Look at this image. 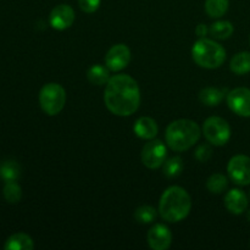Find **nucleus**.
<instances>
[{
  "label": "nucleus",
  "instance_id": "7ed1b4c3",
  "mask_svg": "<svg viewBox=\"0 0 250 250\" xmlns=\"http://www.w3.org/2000/svg\"><path fill=\"white\" fill-rule=\"evenodd\" d=\"M202 136V129L197 122L181 119L171 122L166 128V143L172 150L186 151L192 148Z\"/></svg>",
  "mask_w": 250,
  "mask_h": 250
},
{
  "label": "nucleus",
  "instance_id": "b1692460",
  "mask_svg": "<svg viewBox=\"0 0 250 250\" xmlns=\"http://www.w3.org/2000/svg\"><path fill=\"white\" fill-rule=\"evenodd\" d=\"M134 219L139 224H151L156 219L155 208L150 207V205H142L134 211Z\"/></svg>",
  "mask_w": 250,
  "mask_h": 250
},
{
  "label": "nucleus",
  "instance_id": "c756f323",
  "mask_svg": "<svg viewBox=\"0 0 250 250\" xmlns=\"http://www.w3.org/2000/svg\"><path fill=\"white\" fill-rule=\"evenodd\" d=\"M249 197H250V194H249Z\"/></svg>",
  "mask_w": 250,
  "mask_h": 250
},
{
  "label": "nucleus",
  "instance_id": "f3484780",
  "mask_svg": "<svg viewBox=\"0 0 250 250\" xmlns=\"http://www.w3.org/2000/svg\"><path fill=\"white\" fill-rule=\"evenodd\" d=\"M110 70L107 66H103L97 63L89 67L87 71V78L92 84L94 85H103L106 84L110 80Z\"/></svg>",
  "mask_w": 250,
  "mask_h": 250
},
{
  "label": "nucleus",
  "instance_id": "cd10ccee",
  "mask_svg": "<svg viewBox=\"0 0 250 250\" xmlns=\"http://www.w3.org/2000/svg\"><path fill=\"white\" fill-rule=\"evenodd\" d=\"M195 33H197V36L200 37V38H205V36L209 33V28L207 27V24L200 23L198 24L197 28H195Z\"/></svg>",
  "mask_w": 250,
  "mask_h": 250
},
{
  "label": "nucleus",
  "instance_id": "6e6552de",
  "mask_svg": "<svg viewBox=\"0 0 250 250\" xmlns=\"http://www.w3.org/2000/svg\"><path fill=\"white\" fill-rule=\"evenodd\" d=\"M229 178L238 186L250 185V158L247 155H236L227 165Z\"/></svg>",
  "mask_w": 250,
  "mask_h": 250
},
{
  "label": "nucleus",
  "instance_id": "0eeeda50",
  "mask_svg": "<svg viewBox=\"0 0 250 250\" xmlns=\"http://www.w3.org/2000/svg\"><path fill=\"white\" fill-rule=\"evenodd\" d=\"M166 156H167V149L165 144L159 139H151L142 149V163L150 170H155L163 166Z\"/></svg>",
  "mask_w": 250,
  "mask_h": 250
},
{
  "label": "nucleus",
  "instance_id": "a878e982",
  "mask_svg": "<svg viewBox=\"0 0 250 250\" xmlns=\"http://www.w3.org/2000/svg\"><path fill=\"white\" fill-rule=\"evenodd\" d=\"M212 156V150L211 146L209 144H202L197 148L195 150V158L197 160H199L200 163H207L210 158Z\"/></svg>",
  "mask_w": 250,
  "mask_h": 250
},
{
  "label": "nucleus",
  "instance_id": "412c9836",
  "mask_svg": "<svg viewBox=\"0 0 250 250\" xmlns=\"http://www.w3.org/2000/svg\"><path fill=\"white\" fill-rule=\"evenodd\" d=\"M229 6V0H207L205 11L212 19H220L227 12Z\"/></svg>",
  "mask_w": 250,
  "mask_h": 250
},
{
  "label": "nucleus",
  "instance_id": "4468645a",
  "mask_svg": "<svg viewBox=\"0 0 250 250\" xmlns=\"http://www.w3.org/2000/svg\"><path fill=\"white\" fill-rule=\"evenodd\" d=\"M133 131L136 133V136H138L139 138L151 141V139H154L156 137L159 128L155 120H153L151 117L143 116L137 120L133 126Z\"/></svg>",
  "mask_w": 250,
  "mask_h": 250
},
{
  "label": "nucleus",
  "instance_id": "423d86ee",
  "mask_svg": "<svg viewBox=\"0 0 250 250\" xmlns=\"http://www.w3.org/2000/svg\"><path fill=\"white\" fill-rule=\"evenodd\" d=\"M203 133L210 144L222 146L231 138V127L222 117L211 116L203 125Z\"/></svg>",
  "mask_w": 250,
  "mask_h": 250
},
{
  "label": "nucleus",
  "instance_id": "a211bd4d",
  "mask_svg": "<svg viewBox=\"0 0 250 250\" xmlns=\"http://www.w3.org/2000/svg\"><path fill=\"white\" fill-rule=\"evenodd\" d=\"M229 68L236 75H246L250 72V53L242 51L232 58Z\"/></svg>",
  "mask_w": 250,
  "mask_h": 250
},
{
  "label": "nucleus",
  "instance_id": "5701e85b",
  "mask_svg": "<svg viewBox=\"0 0 250 250\" xmlns=\"http://www.w3.org/2000/svg\"><path fill=\"white\" fill-rule=\"evenodd\" d=\"M164 175L168 178H175L181 175L183 170V160L180 156H173L164 163Z\"/></svg>",
  "mask_w": 250,
  "mask_h": 250
},
{
  "label": "nucleus",
  "instance_id": "f03ea898",
  "mask_svg": "<svg viewBox=\"0 0 250 250\" xmlns=\"http://www.w3.org/2000/svg\"><path fill=\"white\" fill-rule=\"evenodd\" d=\"M192 209V199L187 190L172 186L163 193L159 202V212L167 222H180L188 216Z\"/></svg>",
  "mask_w": 250,
  "mask_h": 250
},
{
  "label": "nucleus",
  "instance_id": "9b49d317",
  "mask_svg": "<svg viewBox=\"0 0 250 250\" xmlns=\"http://www.w3.org/2000/svg\"><path fill=\"white\" fill-rule=\"evenodd\" d=\"M75 22V10L67 4H60L54 7L49 16V23L56 31L70 28Z\"/></svg>",
  "mask_w": 250,
  "mask_h": 250
},
{
  "label": "nucleus",
  "instance_id": "bb28decb",
  "mask_svg": "<svg viewBox=\"0 0 250 250\" xmlns=\"http://www.w3.org/2000/svg\"><path fill=\"white\" fill-rule=\"evenodd\" d=\"M102 0H78L80 9L85 14H93L97 11L100 6Z\"/></svg>",
  "mask_w": 250,
  "mask_h": 250
},
{
  "label": "nucleus",
  "instance_id": "39448f33",
  "mask_svg": "<svg viewBox=\"0 0 250 250\" xmlns=\"http://www.w3.org/2000/svg\"><path fill=\"white\" fill-rule=\"evenodd\" d=\"M39 104L49 116L60 114L66 104V92L58 83H46L39 92Z\"/></svg>",
  "mask_w": 250,
  "mask_h": 250
},
{
  "label": "nucleus",
  "instance_id": "2eb2a0df",
  "mask_svg": "<svg viewBox=\"0 0 250 250\" xmlns=\"http://www.w3.org/2000/svg\"><path fill=\"white\" fill-rule=\"evenodd\" d=\"M226 92L227 89L224 88L207 87L200 90L199 100L208 106H217L222 102Z\"/></svg>",
  "mask_w": 250,
  "mask_h": 250
},
{
  "label": "nucleus",
  "instance_id": "dca6fc26",
  "mask_svg": "<svg viewBox=\"0 0 250 250\" xmlns=\"http://www.w3.org/2000/svg\"><path fill=\"white\" fill-rule=\"evenodd\" d=\"M4 248L6 250H32L34 248V243L28 234L15 233L7 238Z\"/></svg>",
  "mask_w": 250,
  "mask_h": 250
},
{
  "label": "nucleus",
  "instance_id": "4be33fe9",
  "mask_svg": "<svg viewBox=\"0 0 250 250\" xmlns=\"http://www.w3.org/2000/svg\"><path fill=\"white\" fill-rule=\"evenodd\" d=\"M229 186V180L226 176L221 175V173H214L210 176L207 181V188L210 193L214 194H221L227 189Z\"/></svg>",
  "mask_w": 250,
  "mask_h": 250
},
{
  "label": "nucleus",
  "instance_id": "c85d7f7f",
  "mask_svg": "<svg viewBox=\"0 0 250 250\" xmlns=\"http://www.w3.org/2000/svg\"><path fill=\"white\" fill-rule=\"evenodd\" d=\"M247 219H248V221L250 222V210L248 211V214H247Z\"/></svg>",
  "mask_w": 250,
  "mask_h": 250
},
{
  "label": "nucleus",
  "instance_id": "9d476101",
  "mask_svg": "<svg viewBox=\"0 0 250 250\" xmlns=\"http://www.w3.org/2000/svg\"><path fill=\"white\" fill-rule=\"evenodd\" d=\"M131 61V50L126 44H115L105 55V63L110 71L124 70Z\"/></svg>",
  "mask_w": 250,
  "mask_h": 250
},
{
  "label": "nucleus",
  "instance_id": "393cba45",
  "mask_svg": "<svg viewBox=\"0 0 250 250\" xmlns=\"http://www.w3.org/2000/svg\"><path fill=\"white\" fill-rule=\"evenodd\" d=\"M2 194H4V198L7 202L15 204V203H19L21 200L22 189L17 185L16 181H12V182H6L4 189H2Z\"/></svg>",
  "mask_w": 250,
  "mask_h": 250
},
{
  "label": "nucleus",
  "instance_id": "aec40b11",
  "mask_svg": "<svg viewBox=\"0 0 250 250\" xmlns=\"http://www.w3.org/2000/svg\"><path fill=\"white\" fill-rule=\"evenodd\" d=\"M233 24L229 21H216L209 28V33L215 39H220V41L229 38L233 34Z\"/></svg>",
  "mask_w": 250,
  "mask_h": 250
},
{
  "label": "nucleus",
  "instance_id": "ddd939ff",
  "mask_svg": "<svg viewBox=\"0 0 250 250\" xmlns=\"http://www.w3.org/2000/svg\"><path fill=\"white\" fill-rule=\"evenodd\" d=\"M225 207L231 214H243L248 208V197L243 190L231 189L225 195Z\"/></svg>",
  "mask_w": 250,
  "mask_h": 250
},
{
  "label": "nucleus",
  "instance_id": "f8f14e48",
  "mask_svg": "<svg viewBox=\"0 0 250 250\" xmlns=\"http://www.w3.org/2000/svg\"><path fill=\"white\" fill-rule=\"evenodd\" d=\"M149 247L154 250H167L172 243L170 229L163 224H156L148 232Z\"/></svg>",
  "mask_w": 250,
  "mask_h": 250
},
{
  "label": "nucleus",
  "instance_id": "f257e3e1",
  "mask_svg": "<svg viewBox=\"0 0 250 250\" xmlns=\"http://www.w3.org/2000/svg\"><path fill=\"white\" fill-rule=\"evenodd\" d=\"M104 103L111 114L131 116L138 110L141 104L138 83L128 75H115L106 83Z\"/></svg>",
  "mask_w": 250,
  "mask_h": 250
},
{
  "label": "nucleus",
  "instance_id": "6ab92c4d",
  "mask_svg": "<svg viewBox=\"0 0 250 250\" xmlns=\"http://www.w3.org/2000/svg\"><path fill=\"white\" fill-rule=\"evenodd\" d=\"M21 175V167L15 160H5L0 164V178L5 182L16 181Z\"/></svg>",
  "mask_w": 250,
  "mask_h": 250
},
{
  "label": "nucleus",
  "instance_id": "20e7f679",
  "mask_svg": "<svg viewBox=\"0 0 250 250\" xmlns=\"http://www.w3.org/2000/svg\"><path fill=\"white\" fill-rule=\"evenodd\" d=\"M192 58L198 66L204 68H217L226 60V50L212 39L200 38L193 44Z\"/></svg>",
  "mask_w": 250,
  "mask_h": 250
},
{
  "label": "nucleus",
  "instance_id": "1a4fd4ad",
  "mask_svg": "<svg viewBox=\"0 0 250 250\" xmlns=\"http://www.w3.org/2000/svg\"><path fill=\"white\" fill-rule=\"evenodd\" d=\"M227 105L229 109L242 117H250V89L238 87L229 92Z\"/></svg>",
  "mask_w": 250,
  "mask_h": 250
}]
</instances>
